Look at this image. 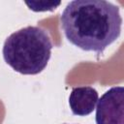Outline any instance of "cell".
Masks as SVG:
<instances>
[{
  "mask_svg": "<svg viewBox=\"0 0 124 124\" xmlns=\"http://www.w3.org/2000/svg\"><path fill=\"white\" fill-rule=\"evenodd\" d=\"M67 40L85 51L102 55L121 34L119 8L105 0H74L60 16Z\"/></svg>",
  "mask_w": 124,
  "mask_h": 124,
  "instance_id": "obj_1",
  "label": "cell"
},
{
  "mask_svg": "<svg viewBox=\"0 0 124 124\" xmlns=\"http://www.w3.org/2000/svg\"><path fill=\"white\" fill-rule=\"evenodd\" d=\"M52 50L48 33L39 26H26L12 33L4 42L5 62L22 75H37L46 67Z\"/></svg>",
  "mask_w": 124,
  "mask_h": 124,
  "instance_id": "obj_2",
  "label": "cell"
},
{
  "mask_svg": "<svg viewBox=\"0 0 124 124\" xmlns=\"http://www.w3.org/2000/svg\"><path fill=\"white\" fill-rule=\"evenodd\" d=\"M96 124H124V87L109 88L97 102Z\"/></svg>",
  "mask_w": 124,
  "mask_h": 124,
  "instance_id": "obj_3",
  "label": "cell"
},
{
  "mask_svg": "<svg viewBox=\"0 0 124 124\" xmlns=\"http://www.w3.org/2000/svg\"><path fill=\"white\" fill-rule=\"evenodd\" d=\"M99 100L97 90L91 86H79L73 88L69 96V106L73 114L86 116L90 114Z\"/></svg>",
  "mask_w": 124,
  "mask_h": 124,
  "instance_id": "obj_4",
  "label": "cell"
}]
</instances>
